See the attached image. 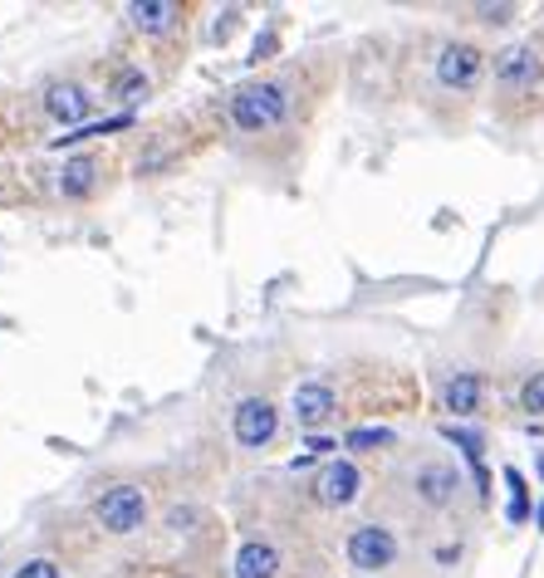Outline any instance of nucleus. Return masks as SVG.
Wrapping results in <instances>:
<instances>
[{
	"label": "nucleus",
	"mask_w": 544,
	"mask_h": 578,
	"mask_svg": "<svg viewBox=\"0 0 544 578\" xmlns=\"http://www.w3.org/2000/svg\"><path fill=\"white\" fill-rule=\"evenodd\" d=\"M39 109H45V118L55 123V128L83 133L93 118V109H99V99H93V89H83L79 79H49L45 93H39Z\"/></svg>",
	"instance_id": "4"
},
{
	"label": "nucleus",
	"mask_w": 544,
	"mask_h": 578,
	"mask_svg": "<svg viewBox=\"0 0 544 578\" xmlns=\"http://www.w3.org/2000/svg\"><path fill=\"white\" fill-rule=\"evenodd\" d=\"M280 574V549L270 540H246L236 549V578H275Z\"/></svg>",
	"instance_id": "15"
},
{
	"label": "nucleus",
	"mask_w": 544,
	"mask_h": 578,
	"mask_svg": "<svg viewBox=\"0 0 544 578\" xmlns=\"http://www.w3.org/2000/svg\"><path fill=\"white\" fill-rule=\"evenodd\" d=\"M128 20H133V30H138V35L162 39V35H172V30L182 25V5H172V0H133Z\"/></svg>",
	"instance_id": "13"
},
{
	"label": "nucleus",
	"mask_w": 544,
	"mask_h": 578,
	"mask_svg": "<svg viewBox=\"0 0 544 578\" xmlns=\"http://www.w3.org/2000/svg\"><path fill=\"white\" fill-rule=\"evenodd\" d=\"M290 109H295V89L285 79H246L226 93V123L240 138H265L285 128Z\"/></svg>",
	"instance_id": "1"
},
{
	"label": "nucleus",
	"mask_w": 544,
	"mask_h": 578,
	"mask_svg": "<svg viewBox=\"0 0 544 578\" xmlns=\"http://www.w3.org/2000/svg\"><path fill=\"white\" fill-rule=\"evenodd\" d=\"M93 520L109 540H133L148 530V490L138 480H113L93 496Z\"/></svg>",
	"instance_id": "2"
},
{
	"label": "nucleus",
	"mask_w": 544,
	"mask_h": 578,
	"mask_svg": "<svg viewBox=\"0 0 544 578\" xmlns=\"http://www.w3.org/2000/svg\"><path fill=\"white\" fill-rule=\"evenodd\" d=\"M480 397H486V377L462 367V373H452L442 383V412L452 417H476L480 412Z\"/></svg>",
	"instance_id": "12"
},
{
	"label": "nucleus",
	"mask_w": 544,
	"mask_h": 578,
	"mask_svg": "<svg viewBox=\"0 0 544 578\" xmlns=\"http://www.w3.org/2000/svg\"><path fill=\"white\" fill-rule=\"evenodd\" d=\"M490 73H496V83L506 93H525V89H535V79H540V55L530 45H506L490 59Z\"/></svg>",
	"instance_id": "10"
},
{
	"label": "nucleus",
	"mask_w": 544,
	"mask_h": 578,
	"mask_svg": "<svg viewBox=\"0 0 544 578\" xmlns=\"http://www.w3.org/2000/svg\"><path fill=\"white\" fill-rule=\"evenodd\" d=\"M99 182H103V162L93 152H75V157H65L59 162V172H55V196L59 202H89L93 192H99Z\"/></svg>",
	"instance_id": "9"
},
{
	"label": "nucleus",
	"mask_w": 544,
	"mask_h": 578,
	"mask_svg": "<svg viewBox=\"0 0 544 578\" xmlns=\"http://www.w3.org/2000/svg\"><path fill=\"white\" fill-rule=\"evenodd\" d=\"M535 524H540V530H544V506H540V510H535Z\"/></svg>",
	"instance_id": "23"
},
{
	"label": "nucleus",
	"mask_w": 544,
	"mask_h": 578,
	"mask_svg": "<svg viewBox=\"0 0 544 578\" xmlns=\"http://www.w3.org/2000/svg\"><path fill=\"white\" fill-rule=\"evenodd\" d=\"M412 500L422 510H452L456 506V496H462V471L452 466V461H422V466L412 471Z\"/></svg>",
	"instance_id": "6"
},
{
	"label": "nucleus",
	"mask_w": 544,
	"mask_h": 578,
	"mask_svg": "<svg viewBox=\"0 0 544 578\" xmlns=\"http://www.w3.org/2000/svg\"><path fill=\"white\" fill-rule=\"evenodd\" d=\"M10 578H65V569H59V559H49V554H30Z\"/></svg>",
	"instance_id": "18"
},
{
	"label": "nucleus",
	"mask_w": 544,
	"mask_h": 578,
	"mask_svg": "<svg viewBox=\"0 0 544 578\" xmlns=\"http://www.w3.org/2000/svg\"><path fill=\"white\" fill-rule=\"evenodd\" d=\"M363 496V471L353 461H329V466L314 476V500L329 510H343Z\"/></svg>",
	"instance_id": "8"
},
{
	"label": "nucleus",
	"mask_w": 544,
	"mask_h": 578,
	"mask_svg": "<svg viewBox=\"0 0 544 578\" xmlns=\"http://www.w3.org/2000/svg\"><path fill=\"white\" fill-rule=\"evenodd\" d=\"M162 524H167L172 534H192L196 524H202V510H196V506H172V510L162 514Z\"/></svg>",
	"instance_id": "20"
},
{
	"label": "nucleus",
	"mask_w": 544,
	"mask_h": 578,
	"mask_svg": "<svg viewBox=\"0 0 544 578\" xmlns=\"http://www.w3.org/2000/svg\"><path fill=\"white\" fill-rule=\"evenodd\" d=\"M506 486H510V506H506V514H510V524L530 520V490H525V476H520L515 466L506 471Z\"/></svg>",
	"instance_id": "16"
},
{
	"label": "nucleus",
	"mask_w": 544,
	"mask_h": 578,
	"mask_svg": "<svg viewBox=\"0 0 544 578\" xmlns=\"http://www.w3.org/2000/svg\"><path fill=\"white\" fill-rule=\"evenodd\" d=\"M290 412H295V422L305 427V432H319L324 422H329L333 412H339V397H333L329 383H319V377H309V383L295 387V397H290Z\"/></svg>",
	"instance_id": "11"
},
{
	"label": "nucleus",
	"mask_w": 544,
	"mask_h": 578,
	"mask_svg": "<svg viewBox=\"0 0 544 578\" xmlns=\"http://www.w3.org/2000/svg\"><path fill=\"white\" fill-rule=\"evenodd\" d=\"M432 79L446 93H476L480 79H486V55L476 45H466V39H446V45H437Z\"/></svg>",
	"instance_id": "3"
},
{
	"label": "nucleus",
	"mask_w": 544,
	"mask_h": 578,
	"mask_svg": "<svg viewBox=\"0 0 544 578\" xmlns=\"http://www.w3.org/2000/svg\"><path fill=\"white\" fill-rule=\"evenodd\" d=\"M393 432H388V427H353V432L349 437H343V446H349V451H378V446H393Z\"/></svg>",
	"instance_id": "17"
},
{
	"label": "nucleus",
	"mask_w": 544,
	"mask_h": 578,
	"mask_svg": "<svg viewBox=\"0 0 544 578\" xmlns=\"http://www.w3.org/2000/svg\"><path fill=\"white\" fill-rule=\"evenodd\" d=\"M520 412L544 417V373H530L525 387H520Z\"/></svg>",
	"instance_id": "19"
},
{
	"label": "nucleus",
	"mask_w": 544,
	"mask_h": 578,
	"mask_svg": "<svg viewBox=\"0 0 544 578\" xmlns=\"http://www.w3.org/2000/svg\"><path fill=\"white\" fill-rule=\"evenodd\" d=\"M109 99L118 103L123 113L143 109V103L152 99V79L143 73V65H118L113 69V79H109Z\"/></svg>",
	"instance_id": "14"
},
{
	"label": "nucleus",
	"mask_w": 544,
	"mask_h": 578,
	"mask_svg": "<svg viewBox=\"0 0 544 578\" xmlns=\"http://www.w3.org/2000/svg\"><path fill=\"white\" fill-rule=\"evenodd\" d=\"M275 432H280L275 403H270V397H240L236 412H231L236 446L240 451H260V446H270V441H275Z\"/></svg>",
	"instance_id": "7"
},
{
	"label": "nucleus",
	"mask_w": 544,
	"mask_h": 578,
	"mask_svg": "<svg viewBox=\"0 0 544 578\" xmlns=\"http://www.w3.org/2000/svg\"><path fill=\"white\" fill-rule=\"evenodd\" d=\"M446 437H452L456 446L466 451V461H471V466H480V437H476V432H462V427H446Z\"/></svg>",
	"instance_id": "21"
},
{
	"label": "nucleus",
	"mask_w": 544,
	"mask_h": 578,
	"mask_svg": "<svg viewBox=\"0 0 544 578\" xmlns=\"http://www.w3.org/2000/svg\"><path fill=\"white\" fill-rule=\"evenodd\" d=\"M343 554H349V564L359 574H383L397 564L403 544H397V534L388 524H353L349 540H343Z\"/></svg>",
	"instance_id": "5"
},
{
	"label": "nucleus",
	"mask_w": 544,
	"mask_h": 578,
	"mask_svg": "<svg viewBox=\"0 0 544 578\" xmlns=\"http://www.w3.org/2000/svg\"><path fill=\"white\" fill-rule=\"evenodd\" d=\"M476 15L486 20V25H506V20L515 15V10H510V5H476Z\"/></svg>",
	"instance_id": "22"
}]
</instances>
